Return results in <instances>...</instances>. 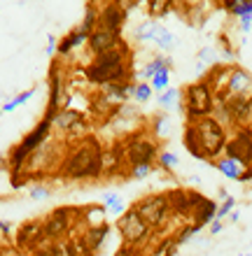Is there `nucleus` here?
I'll return each instance as SVG.
<instances>
[{"label":"nucleus","instance_id":"nucleus-45","mask_svg":"<svg viewBox=\"0 0 252 256\" xmlns=\"http://www.w3.org/2000/svg\"><path fill=\"white\" fill-rule=\"evenodd\" d=\"M238 182L250 184L252 182V170H243V172H240V177H238Z\"/></svg>","mask_w":252,"mask_h":256},{"label":"nucleus","instance_id":"nucleus-30","mask_svg":"<svg viewBox=\"0 0 252 256\" xmlns=\"http://www.w3.org/2000/svg\"><path fill=\"white\" fill-rule=\"evenodd\" d=\"M177 100H180V91L168 86L164 94H161V98H159V105H161L164 110H175L177 108Z\"/></svg>","mask_w":252,"mask_h":256},{"label":"nucleus","instance_id":"nucleus-34","mask_svg":"<svg viewBox=\"0 0 252 256\" xmlns=\"http://www.w3.org/2000/svg\"><path fill=\"white\" fill-rule=\"evenodd\" d=\"M233 208H236V198H231V196H229V198H224V200H222V205L215 210V222H222L226 214H231Z\"/></svg>","mask_w":252,"mask_h":256},{"label":"nucleus","instance_id":"nucleus-39","mask_svg":"<svg viewBox=\"0 0 252 256\" xmlns=\"http://www.w3.org/2000/svg\"><path fill=\"white\" fill-rule=\"evenodd\" d=\"M168 133H170L168 116H157V122H154V135H157V138H166Z\"/></svg>","mask_w":252,"mask_h":256},{"label":"nucleus","instance_id":"nucleus-53","mask_svg":"<svg viewBox=\"0 0 252 256\" xmlns=\"http://www.w3.org/2000/svg\"><path fill=\"white\" fill-rule=\"evenodd\" d=\"M243 256H250V254H243Z\"/></svg>","mask_w":252,"mask_h":256},{"label":"nucleus","instance_id":"nucleus-29","mask_svg":"<svg viewBox=\"0 0 252 256\" xmlns=\"http://www.w3.org/2000/svg\"><path fill=\"white\" fill-rule=\"evenodd\" d=\"M224 7L236 16H250L252 14V2L250 0H236V2H224Z\"/></svg>","mask_w":252,"mask_h":256},{"label":"nucleus","instance_id":"nucleus-42","mask_svg":"<svg viewBox=\"0 0 252 256\" xmlns=\"http://www.w3.org/2000/svg\"><path fill=\"white\" fill-rule=\"evenodd\" d=\"M119 200H122V198H119V194H108V196H105V198H103V208H105V212H108L110 208H115Z\"/></svg>","mask_w":252,"mask_h":256},{"label":"nucleus","instance_id":"nucleus-46","mask_svg":"<svg viewBox=\"0 0 252 256\" xmlns=\"http://www.w3.org/2000/svg\"><path fill=\"white\" fill-rule=\"evenodd\" d=\"M0 230H3L5 236H10V233H12V222H5V219H0Z\"/></svg>","mask_w":252,"mask_h":256},{"label":"nucleus","instance_id":"nucleus-23","mask_svg":"<svg viewBox=\"0 0 252 256\" xmlns=\"http://www.w3.org/2000/svg\"><path fill=\"white\" fill-rule=\"evenodd\" d=\"M96 24H98V7H96L94 2H89V5H87V14H84V21H82V26L77 28V30L89 38V35L94 33Z\"/></svg>","mask_w":252,"mask_h":256},{"label":"nucleus","instance_id":"nucleus-18","mask_svg":"<svg viewBox=\"0 0 252 256\" xmlns=\"http://www.w3.org/2000/svg\"><path fill=\"white\" fill-rule=\"evenodd\" d=\"M215 210H217V202L201 196V200L196 202V208H194V212H191V216H194V224L203 228L205 224L215 222Z\"/></svg>","mask_w":252,"mask_h":256},{"label":"nucleus","instance_id":"nucleus-26","mask_svg":"<svg viewBox=\"0 0 252 256\" xmlns=\"http://www.w3.org/2000/svg\"><path fill=\"white\" fill-rule=\"evenodd\" d=\"M147 84L152 86V91H161V94H164L166 88H168V84H170V68H161Z\"/></svg>","mask_w":252,"mask_h":256},{"label":"nucleus","instance_id":"nucleus-21","mask_svg":"<svg viewBox=\"0 0 252 256\" xmlns=\"http://www.w3.org/2000/svg\"><path fill=\"white\" fill-rule=\"evenodd\" d=\"M84 42H87V35H82L75 28V30H70L66 38H61V40H59V44H56V52H59L61 56H68L73 49L80 47V44H84Z\"/></svg>","mask_w":252,"mask_h":256},{"label":"nucleus","instance_id":"nucleus-43","mask_svg":"<svg viewBox=\"0 0 252 256\" xmlns=\"http://www.w3.org/2000/svg\"><path fill=\"white\" fill-rule=\"evenodd\" d=\"M112 256H140V254H138V247H126L124 244L122 250H117Z\"/></svg>","mask_w":252,"mask_h":256},{"label":"nucleus","instance_id":"nucleus-12","mask_svg":"<svg viewBox=\"0 0 252 256\" xmlns=\"http://www.w3.org/2000/svg\"><path fill=\"white\" fill-rule=\"evenodd\" d=\"M166 200H168L170 214H191L196 202L201 200V194L196 191H187V189H175L166 194Z\"/></svg>","mask_w":252,"mask_h":256},{"label":"nucleus","instance_id":"nucleus-4","mask_svg":"<svg viewBox=\"0 0 252 256\" xmlns=\"http://www.w3.org/2000/svg\"><path fill=\"white\" fill-rule=\"evenodd\" d=\"M194 126V133H196L198 142H201V149H203L205 158H212V156H219L224 152V144H226V130L222 124H217V119L212 116H203L198 122L191 124Z\"/></svg>","mask_w":252,"mask_h":256},{"label":"nucleus","instance_id":"nucleus-22","mask_svg":"<svg viewBox=\"0 0 252 256\" xmlns=\"http://www.w3.org/2000/svg\"><path fill=\"white\" fill-rule=\"evenodd\" d=\"M215 168H217L224 177H229V180H236V182H238L240 172H243V168H240L238 163L231 161V158H226V156H222V158H217V161H215Z\"/></svg>","mask_w":252,"mask_h":256},{"label":"nucleus","instance_id":"nucleus-1","mask_svg":"<svg viewBox=\"0 0 252 256\" xmlns=\"http://www.w3.org/2000/svg\"><path fill=\"white\" fill-rule=\"evenodd\" d=\"M87 80L91 84H96V86H105V84L131 80V61H129L126 44L96 56L94 63L87 68Z\"/></svg>","mask_w":252,"mask_h":256},{"label":"nucleus","instance_id":"nucleus-35","mask_svg":"<svg viewBox=\"0 0 252 256\" xmlns=\"http://www.w3.org/2000/svg\"><path fill=\"white\" fill-rule=\"evenodd\" d=\"M68 244H70V254L73 256H96V252L89 250L82 238H77V240H73V242H68Z\"/></svg>","mask_w":252,"mask_h":256},{"label":"nucleus","instance_id":"nucleus-47","mask_svg":"<svg viewBox=\"0 0 252 256\" xmlns=\"http://www.w3.org/2000/svg\"><path fill=\"white\" fill-rule=\"evenodd\" d=\"M108 212H112V214H119V216H122V214H124V200H119L115 208H110Z\"/></svg>","mask_w":252,"mask_h":256},{"label":"nucleus","instance_id":"nucleus-32","mask_svg":"<svg viewBox=\"0 0 252 256\" xmlns=\"http://www.w3.org/2000/svg\"><path fill=\"white\" fill-rule=\"evenodd\" d=\"M133 100L136 102L152 100V86L147 84V82H136V88H133Z\"/></svg>","mask_w":252,"mask_h":256},{"label":"nucleus","instance_id":"nucleus-24","mask_svg":"<svg viewBox=\"0 0 252 256\" xmlns=\"http://www.w3.org/2000/svg\"><path fill=\"white\" fill-rule=\"evenodd\" d=\"M152 42H157V47L159 49H164V52H168L173 44H175V38H173V33H170L166 26H161V24H157L154 26V40Z\"/></svg>","mask_w":252,"mask_h":256},{"label":"nucleus","instance_id":"nucleus-13","mask_svg":"<svg viewBox=\"0 0 252 256\" xmlns=\"http://www.w3.org/2000/svg\"><path fill=\"white\" fill-rule=\"evenodd\" d=\"M89 42V49H91V54L94 56H101L105 54V52H110V49H117L122 47V35L112 33V30H105V28H94V33L87 38Z\"/></svg>","mask_w":252,"mask_h":256},{"label":"nucleus","instance_id":"nucleus-15","mask_svg":"<svg viewBox=\"0 0 252 256\" xmlns=\"http://www.w3.org/2000/svg\"><path fill=\"white\" fill-rule=\"evenodd\" d=\"M133 88H136V82H115V84L101 86V96H105L112 105H122L133 98Z\"/></svg>","mask_w":252,"mask_h":256},{"label":"nucleus","instance_id":"nucleus-11","mask_svg":"<svg viewBox=\"0 0 252 256\" xmlns=\"http://www.w3.org/2000/svg\"><path fill=\"white\" fill-rule=\"evenodd\" d=\"M124 24H126V12L122 10L119 2H105L103 7H98V24H96L98 28H105V30L122 35Z\"/></svg>","mask_w":252,"mask_h":256},{"label":"nucleus","instance_id":"nucleus-33","mask_svg":"<svg viewBox=\"0 0 252 256\" xmlns=\"http://www.w3.org/2000/svg\"><path fill=\"white\" fill-rule=\"evenodd\" d=\"M154 21H145V24H140V26L136 28V38L143 42H152L154 40Z\"/></svg>","mask_w":252,"mask_h":256},{"label":"nucleus","instance_id":"nucleus-28","mask_svg":"<svg viewBox=\"0 0 252 256\" xmlns=\"http://www.w3.org/2000/svg\"><path fill=\"white\" fill-rule=\"evenodd\" d=\"M175 254H177L175 238H166V240H161V242L154 247V252H152V256H175Z\"/></svg>","mask_w":252,"mask_h":256},{"label":"nucleus","instance_id":"nucleus-8","mask_svg":"<svg viewBox=\"0 0 252 256\" xmlns=\"http://www.w3.org/2000/svg\"><path fill=\"white\" fill-rule=\"evenodd\" d=\"M224 156L236 161L243 170L252 168V133L247 128H236V135L229 138L224 144Z\"/></svg>","mask_w":252,"mask_h":256},{"label":"nucleus","instance_id":"nucleus-14","mask_svg":"<svg viewBox=\"0 0 252 256\" xmlns=\"http://www.w3.org/2000/svg\"><path fill=\"white\" fill-rule=\"evenodd\" d=\"M52 128H61V130H68V133H77V130H84L87 128V119L82 116V112H75L70 108H61L52 119Z\"/></svg>","mask_w":252,"mask_h":256},{"label":"nucleus","instance_id":"nucleus-16","mask_svg":"<svg viewBox=\"0 0 252 256\" xmlns=\"http://www.w3.org/2000/svg\"><path fill=\"white\" fill-rule=\"evenodd\" d=\"M226 96H250V74L243 68H231L226 80Z\"/></svg>","mask_w":252,"mask_h":256},{"label":"nucleus","instance_id":"nucleus-7","mask_svg":"<svg viewBox=\"0 0 252 256\" xmlns=\"http://www.w3.org/2000/svg\"><path fill=\"white\" fill-rule=\"evenodd\" d=\"M124 149V158L131 163V166H152L157 161V154H159V147L157 142L145 138V135H131L126 140V147Z\"/></svg>","mask_w":252,"mask_h":256},{"label":"nucleus","instance_id":"nucleus-48","mask_svg":"<svg viewBox=\"0 0 252 256\" xmlns=\"http://www.w3.org/2000/svg\"><path fill=\"white\" fill-rule=\"evenodd\" d=\"M222 228H224V226H222V222H210V233H212V236H217Z\"/></svg>","mask_w":252,"mask_h":256},{"label":"nucleus","instance_id":"nucleus-37","mask_svg":"<svg viewBox=\"0 0 252 256\" xmlns=\"http://www.w3.org/2000/svg\"><path fill=\"white\" fill-rule=\"evenodd\" d=\"M198 230H201V226H196V224H189V226H184L182 230H180V233H177L175 236V242H177V247H180V244L182 242H187V240H189V238H194L198 233Z\"/></svg>","mask_w":252,"mask_h":256},{"label":"nucleus","instance_id":"nucleus-44","mask_svg":"<svg viewBox=\"0 0 252 256\" xmlns=\"http://www.w3.org/2000/svg\"><path fill=\"white\" fill-rule=\"evenodd\" d=\"M198 56H201V58H203V61L212 63V58H215V52H212V49L208 47V49H203V52H201V54H198Z\"/></svg>","mask_w":252,"mask_h":256},{"label":"nucleus","instance_id":"nucleus-27","mask_svg":"<svg viewBox=\"0 0 252 256\" xmlns=\"http://www.w3.org/2000/svg\"><path fill=\"white\" fill-rule=\"evenodd\" d=\"M33 94H35V88H28V91H21V94H17L12 98V100H7L5 105H3V112H12V110H17V108H21V105H26L31 98H33Z\"/></svg>","mask_w":252,"mask_h":256},{"label":"nucleus","instance_id":"nucleus-51","mask_svg":"<svg viewBox=\"0 0 252 256\" xmlns=\"http://www.w3.org/2000/svg\"><path fill=\"white\" fill-rule=\"evenodd\" d=\"M240 28H243V30H250V16H240Z\"/></svg>","mask_w":252,"mask_h":256},{"label":"nucleus","instance_id":"nucleus-52","mask_svg":"<svg viewBox=\"0 0 252 256\" xmlns=\"http://www.w3.org/2000/svg\"><path fill=\"white\" fill-rule=\"evenodd\" d=\"M217 198H219V200H224V198H229V194H226V191H224V189H219Z\"/></svg>","mask_w":252,"mask_h":256},{"label":"nucleus","instance_id":"nucleus-36","mask_svg":"<svg viewBox=\"0 0 252 256\" xmlns=\"http://www.w3.org/2000/svg\"><path fill=\"white\" fill-rule=\"evenodd\" d=\"M157 161H159V166H161V168L170 172V170L177 166V156L170 154V152H159V154H157Z\"/></svg>","mask_w":252,"mask_h":256},{"label":"nucleus","instance_id":"nucleus-6","mask_svg":"<svg viewBox=\"0 0 252 256\" xmlns=\"http://www.w3.org/2000/svg\"><path fill=\"white\" fill-rule=\"evenodd\" d=\"M117 228L122 233V240L126 247H138L140 242H145L150 238L152 228L136 214V210H124V214L117 219Z\"/></svg>","mask_w":252,"mask_h":256},{"label":"nucleus","instance_id":"nucleus-38","mask_svg":"<svg viewBox=\"0 0 252 256\" xmlns=\"http://www.w3.org/2000/svg\"><path fill=\"white\" fill-rule=\"evenodd\" d=\"M147 5H150V12L154 14V16H161V14L168 12V7L173 5V2H170V0H150Z\"/></svg>","mask_w":252,"mask_h":256},{"label":"nucleus","instance_id":"nucleus-54","mask_svg":"<svg viewBox=\"0 0 252 256\" xmlns=\"http://www.w3.org/2000/svg\"><path fill=\"white\" fill-rule=\"evenodd\" d=\"M0 114H3V110H0Z\"/></svg>","mask_w":252,"mask_h":256},{"label":"nucleus","instance_id":"nucleus-9","mask_svg":"<svg viewBox=\"0 0 252 256\" xmlns=\"http://www.w3.org/2000/svg\"><path fill=\"white\" fill-rule=\"evenodd\" d=\"M73 208H59L49 216H45L42 222V238L49 242H56L59 238H63L73 226Z\"/></svg>","mask_w":252,"mask_h":256},{"label":"nucleus","instance_id":"nucleus-49","mask_svg":"<svg viewBox=\"0 0 252 256\" xmlns=\"http://www.w3.org/2000/svg\"><path fill=\"white\" fill-rule=\"evenodd\" d=\"M54 52H56V40H54V38H49V44H47V49H45V54H54Z\"/></svg>","mask_w":252,"mask_h":256},{"label":"nucleus","instance_id":"nucleus-25","mask_svg":"<svg viewBox=\"0 0 252 256\" xmlns=\"http://www.w3.org/2000/svg\"><path fill=\"white\" fill-rule=\"evenodd\" d=\"M161 68H170V61L166 58V56H157L152 63H147V66L143 68V72H140V80H143V82L145 80H152V77H154Z\"/></svg>","mask_w":252,"mask_h":256},{"label":"nucleus","instance_id":"nucleus-5","mask_svg":"<svg viewBox=\"0 0 252 256\" xmlns=\"http://www.w3.org/2000/svg\"><path fill=\"white\" fill-rule=\"evenodd\" d=\"M136 214L143 219L150 228H161L166 226L170 216V208H168V200H166V194H152V196H145L140 200L133 205Z\"/></svg>","mask_w":252,"mask_h":256},{"label":"nucleus","instance_id":"nucleus-19","mask_svg":"<svg viewBox=\"0 0 252 256\" xmlns=\"http://www.w3.org/2000/svg\"><path fill=\"white\" fill-rule=\"evenodd\" d=\"M108 233H110V226H108V224H98V226H91V228H87V233L82 236V240L87 242V247L91 252H98L103 247V242L108 240Z\"/></svg>","mask_w":252,"mask_h":256},{"label":"nucleus","instance_id":"nucleus-20","mask_svg":"<svg viewBox=\"0 0 252 256\" xmlns=\"http://www.w3.org/2000/svg\"><path fill=\"white\" fill-rule=\"evenodd\" d=\"M182 144H184V149L194 156V158L205 161V154H203V149H201V142H198V138H196V133H194V126H191V124H187V126H184Z\"/></svg>","mask_w":252,"mask_h":256},{"label":"nucleus","instance_id":"nucleus-3","mask_svg":"<svg viewBox=\"0 0 252 256\" xmlns=\"http://www.w3.org/2000/svg\"><path fill=\"white\" fill-rule=\"evenodd\" d=\"M180 96L184 98V112H187L189 124L198 122L203 116H210V112L215 110V96L205 86V82H194Z\"/></svg>","mask_w":252,"mask_h":256},{"label":"nucleus","instance_id":"nucleus-17","mask_svg":"<svg viewBox=\"0 0 252 256\" xmlns=\"http://www.w3.org/2000/svg\"><path fill=\"white\" fill-rule=\"evenodd\" d=\"M42 240V224L40 222H26L17 230V244L19 247H35Z\"/></svg>","mask_w":252,"mask_h":256},{"label":"nucleus","instance_id":"nucleus-40","mask_svg":"<svg viewBox=\"0 0 252 256\" xmlns=\"http://www.w3.org/2000/svg\"><path fill=\"white\" fill-rule=\"evenodd\" d=\"M31 200H47L49 198V189L47 186H31Z\"/></svg>","mask_w":252,"mask_h":256},{"label":"nucleus","instance_id":"nucleus-2","mask_svg":"<svg viewBox=\"0 0 252 256\" xmlns=\"http://www.w3.org/2000/svg\"><path fill=\"white\" fill-rule=\"evenodd\" d=\"M101 156H103V147L98 144V140L96 138H87L63 161L61 175L70 177V180H87V177L94 180V177H98L103 172Z\"/></svg>","mask_w":252,"mask_h":256},{"label":"nucleus","instance_id":"nucleus-10","mask_svg":"<svg viewBox=\"0 0 252 256\" xmlns=\"http://www.w3.org/2000/svg\"><path fill=\"white\" fill-rule=\"evenodd\" d=\"M226 114L231 122H236V128H247L250 126V112H252V100L250 96H226L224 100Z\"/></svg>","mask_w":252,"mask_h":256},{"label":"nucleus","instance_id":"nucleus-50","mask_svg":"<svg viewBox=\"0 0 252 256\" xmlns=\"http://www.w3.org/2000/svg\"><path fill=\"white\" fill-rule=\"evenodd\" d=\"M33 256H52V244H49V247H45V250H35Z\"/></svg>","mask_w":252,"mask_h":256},{"label":"nucleus","instance_id":"nucleus-41","mask_svg":"<svg viewBox=\"0 0 252 256\" xmlns=\"http://www.w3.org/2000/svg\"><path fill=\"white\" fill-rule=\"evenodd\" d=\"M152 172V166H131V177L136 180H145Z\"/></svg>","mask_w":252,"mask_h":256},{"label":"nucleus","instance_id":"nucleus-31","mask_svg":"<svg viewBox=\"0 0 252 256\" xmlns=\"http://www.w3.org/2000/svg\"><path fill=\"white\" fill-rule=\"evenodd\" d=\"M87 226L91 228V226H98V224H105V208L103 205H91V208L87 210Z\"/></svg>","mask_w":252,"mask_h":256}]
</instances>
